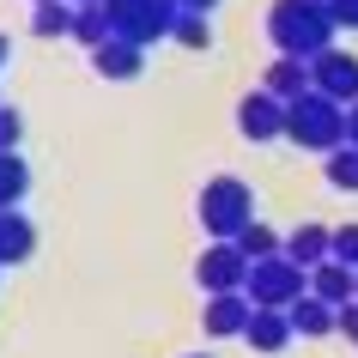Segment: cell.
Wrapping results in <instances>:
<instances>
[{
	"instance_id": "obj_1",
	"label": "cell",
	"mask_w": 358,
	"mask_h": 358,
	"mask_svg": "<svg viewBox=\"0 0 358 358\" xmlns=\"http://www.w3.org/2000/svg\"><path fill=\"white\" fill-rule=\"evenodd\" d=\"M328 37H334V13L322 6V0H280L273 6V43H280L285 55H310L316 61L322 49H328Z\"/></svg>"
},
{
	"instance_id": "obj_2",
	"label": "cell",
	"mask_w": 358,
	"mask_h": 358,
	"mask_svg": "<svg viewBox=\"0 0 358 358\" xmlns=\"http://www.w3.org/2000/svg\"><path fill=\"white\" fill-rule=\"evenodd\" d=\"M285 134L298 140V146H322V152H334L340 140H346V115H340L334 97H322L316 85L303 97H292L285 103Z\"/></svg>"
},
{
	"instance_id": "obj_3",
	"label": "cell",
	"mask_w": 358,
	"mask_h": 358,
	"mask_svg": "<svg viewBox=\"0 0 358 358\" xmlns=\"http://www.w3.org/2000/svg\"><path fill=\"white\" fill-rule=\"evenodd\" d=\"M249 303L255 310H292L303 298V267L292 255H273V262H249Z\"/></svg>"
},
{
	"instance_id": "obj_4",
	"label": "cell",
	"mask_w": 358,
	"mask_h": 358,
	"mask_svg": "<svg viewBox=\"0 0 358 358\" xmlns=\"http://www.w3.org/2000/svg\"><path fill=\"white\" fill-rule=\"evenodd\" d=\"M201 225H207L219 243H237L243 225H249V189H243V182H231V176L207 182V194H201Z\"/></svg>"
},
{
	"instance_id": "obj_5",
	"label": "cell",
	"mask_w": 358,
	"mask_h": 358,
	"mask_svg": "<svg viewBox=\"0 0 358 358\" xmlns=\"http://www.w3.org/2000/svg\"><path fill=\"white\" fill-rule=\"evenodd\" d=\"M110 6V24H115V37L122 43H146L158 37V31H176V0H103Z\"/></svg>"
},
{
	"instance_id": "obj_6",
	"label": "cell",
	"mask_w": 358,
	"mask_h": 358,
	"mask_svg": "<svg viewBox=\"0 0 358 358\" xmlns=\"http://www.w3.org/2000/svg\"><path fill=\"white\" fill-rule=\"evenodd\" d=\"M310 85L346 110V103H358V61H352V55H334V49H322L316 67H310Z\"/></svg>"
},
{
	"instance_id": "obj_7",
	"label": "cell",
	"mask_w": 358,
	"mask_h": 358,
	"mask_svg": "<svg viewBox=\"0 0 358 358\" xmlns=\"http://www.w3.org/2000/svg\"><path fill=\"white\" fill-rule=\"evenodd\" d=\"M201 285L207 292H243L249 285V255L237 243H213L201 255Z\"/></svg>"
},
{
	"instance_id": "obj_8",
	"label": "cell",
	"mask_w": 358,
	"mask_h": 358,
	"mask_svg": "<svg viewBox=\"0 0 358 358\" xmlns=\"http://www.w3.org/2000/svg\"><path fill=\"white\" fill-rule=\"evenodd\" d=\"M249 316H255V303H249V292H207V310H201V322H207L213 340L225 334H243Z\"/></svg>"
},
{
	"instance_id": "obj_9",
	"label": "cell",
	"mask_w": 358,
	"mask_h": 358,
	"mask_svg": "<svg viewBox=\"0 0 358 358\" xmlns=\"http://www.w3.org/2000/svg\"><path fill=\"white\" fill-rule=\"evenodd\" d=\"M285 316H292V334H310V340H322V334H340V310H334V303H322L316 292H303V298L292 303Z\"/></svg>"
},
{
	"instance_id": "obj_10",
	"label": "cell",
	"mask_w": 358,
	"mask_h": 358,
	"mask_svg": "<svg viewBox=\"0 0 358 358\" xmlns=\"http://www.w3.org/2000/svg\"><path fill=\"white\" fill-rule=\"evenodd\" d=\"M243 134L249 140H273V134H285V103L273 92H262V97H243Z\"/></svg>"
},
{
	"instance_id": "obj_11",
	"label": "cell",
	"mask_w": 358,
	"mask_h": 358,
	"mask_svg": "<svg viewBox=\"0 0 358 358\" xmlns=\"http://www.w3.org/2000/svg\"><path fill=\"white\" fill-rule=\"evenodd\" d=\"M310 292H316L322 303H352L358 298V267H346V262H322L316 267V280H310Z\"/></svg>"
},
{
	"instance_id": "obj_12",
	"label": "cell",
	"mask_w": 358,
	"mask_h": 358,
	"mask_svg": "<svg viewBox=\"0 0 358 358\" xmlns=\"http://www.w3.org/2000/svg\"><path fill=\"white\" fill-rule=\"evenodd\" d=\"M285 255L298 267H322V262H334V231H322V225H303L285 237Z\"/></svg>"
},
{
	"instance_id": "obj_13",
	"label": "cell",
	"mask_w": 358,
	"mask_h": 358,
	"mask_svg": "<svg viewBox=\"0 0 358 358\" xmlns=\"http://www.w3.org/2000/svg\"><path fill=\"white\" fill-rule=\"evenodd\" d=\"M243 340L255 352H280L285 340H292V316H285V310H255L249 328H243Z\"/></svg>"
},
{
	"instance_id": "obj_14",
	"label": "cell",
	"mask_w": 358,
	"mask_h": 358,
	"mask_svg": "<svg viewBox=\"0 0 358 358\" xmlns=\"http://www.w3.org/2000/svg\"><path fill=\"white\" fill-rule=\"evenodd\" d=\"M97 73H103V79H134V73H140V43L110 37L103 49H97Z\"/></svg>"
},
{
	"instance_id": "obj_15",
	"label": "cell",
	"mask_w": 358,
	"mask_h": 358,
	"mask_svg": "<svg viewBox=\"0 0 358 358\" xmlns=\"http://www.w3.org/2000/svg\"><path fill=\"white\" fill-rule=\"evenodd\" d=\"M267 92L280 97V103H292V97H303V92H310V67H303L298 55L273 61V73H267Z\"/></svg>"
},
{
	"instance_id": "obj_16",
	"label": "cell",
	"mask_w": 358,
	"mask_h": 358,
	"mask_svg": "<svg viewBox=\"0 0 358 358\" xmlns=\"http://www.w3.org/2000/svg\"><path fill=\"white\" fill-rule=\"evenodd\" d=\"M31 249H37V231L24 225L19 213H0V267H6V262H24Z\"/></svg>"
},
{
	"instance_id": "obj_17",
	"label": "cell",
	"mask_w": 358,
	"mask_h": 358,
	"mask_svg": "<svg viewBox=\"0 0 358 358\" xmlns=\"http://www.w3.org/2000/svg\"><path fill=\"white\" fill-rule=\"evenodd\" d=\"M237 249H243L249 262H273V255H285V243L273 237L267 225H243V237H237Z\"/></svg>"
},
{
	"instance_id": "obj_18",
	"label": "cell",
	"mask_w": 358,
	"mask_h": 358,
	"mask_svg": "<svg viewBox=\"0 0 358 358\" xmlns=\"http://www.w3.org/2000/svg\"><path fill=\"white\" fill-rule=\"evenodd\" d=\"M24 189H31V170H24L13 152H0V207H13Z\"/></svg>"
},
{
	"instance_id": "obj_19",
	"label": "cell",
	"mask_w": 358,
	"mask_h": 358,
	"mask_svg": "<svg viewBox=\"0 0 358 358\" xmlns=\"http://www.w3.org/2000/svg\"><path fill=\"white\" fill-rule=\"evenodd\" d=\"M328 182H334V189H358V146L328 152Z\"/></svg>"
},
{
	"instance_id": "obj_20",
	"label": "cell",
	"mask_w": 358,
	"mask_h": 358,
	"mask_svg": "<svg viewBox=\"0 0 358 358\" xmlns=\"http://www.w3.org/2000/svg\"><path fill=\"white\" fill-rule=\"evenodd\" d=\"M31 31H37V37H55V31H73V6H67V0H55V6H37V19H31Z\"/></svg>"
},
{
	"instance_id": "obj_21",
	"label": "cell",
	"mask_w": 358,
	"mask_h": 358,
	"mask_svg": "<svg viewBox=\"0 0 358 358\" xmlns=\"http://www.w3.org/2000/svg\"><path fill=\"white\" fill-rule=\"evenodd\" d=\"M176 43H189V49H207V43H213L207 19H201V13H176Z\"/></svg>"
},
{
	"instance_id": "obj_22",
	"label": "cell",
	"mask_w": 358,
	"mask_h": 358,
	"mask_svg": "<svg viewBox=\"0 0 358 358\" xmlns=\"http://www.w3.org/2000/svg\"><path fill=\"white\" fill-rule=\"evenodd\" d=\"M334 262H346V267H358V225H346V231H334Z\"/></svg>"
},
{
	"instance_id": "obj_23",
	"label": "cell",
	"mask_w": 358,
	"mask_h": 358,
	"mask_svg": "<svg viewBox=\"0 0 358 358\" xmlns=\"http://www.w3.org/2000/svg\"><path fill=\"white\" fill-rule=\"evenodd\" d=\"M19 146V110H0V152Z\"/></svg>"
},
{
	"instance_id": "obj_24",
	"label": "cell",
	"mask_w": 358,
	"mask_h": 358,
	"mask_svg": "<svg viewBox=\"0 0 358 358\" xmlns=\"http://www.w3.org/2000/svg\"><path fill=\"white\" fill-rule=\"evenodd\" d=\"M328 13H334V24H358V0H328Z\"/></svg>"
},
{
	"instance_id": "obj_25",
	"label": "cell",
	"mask_w": 358,
	"mask_h": 358,
	"mask_svg": "<svg viewBox=\"0 0 358 358\" xmlns=\"http://www.w3.org/2000/svg\"><path fill=\"white\" fill-rule=\"evenodd\" d=\"M340 334H352V340H358V298H352V303H340Z\"/></svg>"
},
{
	"instance_id": "obj_26",
	"label": "cell",
	"mask_w": 358,
	"mask_h": 358,
	"mask_svg": "<svg viewBox=\"0 0 358 358\" xmlns=\"http://www.w3.org/2000/svg\"><path fill=\"white\" fill-rule=\"evenodd\" d=\"M176 6H182V13H207L213 0H176Z\"/></svg>"
},
{
	"instance_id": "obj_27",
	"label": "cell",
	"mask_w": 358,
	"mask_h": 358,
	"mask_svg": "<svg viewBox=\"0 0 358 358\" xmlns=\"http://www.w3.org/2000/svg\"><path fill=\"white\" fill-rule=\"evenodd\" d=\"M346 134H352V146H358V103H352V115H346Z\"/></svg>"
},
{
	"instance_id": "obj_28",
	"label": "cell",
	"mask_w": 358,
	"mask_h": 358,
	"mask_svg": "<svg viewBox=\"0 0 358 358\" xmlns=\"http://www.w3.org/2000/svg\"><path fill=\"white\" fill-rule=\"evenodd\" d=\"M79 6H103V0H79Z\"/></svg>"
},
{
	"instance_id": "obj_29",
	"label": "cell",
	"mask_w": 358,
	"mask_h": 358,
	"mask_svg": "<svg viewBox=\"0 0 358 358\" xmlns=\"http://www.w3.org/2000/svg\"><path fill=\"white\" fill-rule=\"evenodd\" d=\"M0 61H6V37H0Z\"/></svg>"
},
{
	"instance_id": "obj_30",
	"label": "cell",
	"mask_w": 358,
	"mask_h": 358,
	"mask_svg": "<svg viewBox=\"0 0 358 358\" xmlns=\"http://www.w3.org/2000/svg\"><path fill=\"white\" fill-rule=\"evenodd\" d=\"M37 6H55V0H37Z\"/></svg>"
},
{
	"instance_id": "obj_31",
	"label": "cell",
	"mask_w": 358,
	"mask_h": 358,
	"mask_svg": "<svg viewBox=\"0 0 358 358\" xmlns=\"http://www.w3.org/2000/svg\"><path fill=\"white\" fill-rule=\"evenodd\" d=\"M201 358H207V352H201Z\"/></svg>"
}]
</instances>
